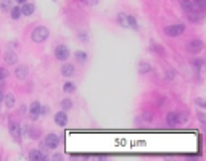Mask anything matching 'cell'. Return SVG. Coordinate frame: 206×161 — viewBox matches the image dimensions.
<instances>
[{"label":"cell","mask_w":206,"mask_h":161,"mask_svg":"<svg viewBox=\"0 0 206 161\" xmlns=\"http://www.w3.org/2000/svg\"><path fill=\"white\" fill-rule=\"evenodd\" d=\"M74 73H76L74 64H71V63H66V61H64V64L61 66V74H63L64 77H71V76H74Z\"/></svg>","instance_id":"cell-12"},{"label":"cell","mask_w":206,"mask_h":161,"mask_svg":"<svg viewBox=\"0 0 206 161\" xmlns=\"http://www.w3.org/2000/svg\"><path fill=\"white\" fill-rule=\"evenodd\" d=\"M197 105H198V106H201V108H206V103H204L201 98H197Z\"/></svg>","instance_id":"cell-31"},{"label":"cell","mask_w":206,"mask_h":161,"mask_svg":"<svg viewBox=\"0 0 206 161\" xmlns=\"http://www.w3.org/2000/svg\"><path fill=\"white\" fill-rule=\"evenodd\" d=\"M48 36H50V31H48L47 26H36V28L32 29V32H31V39H32L34 44L45 42V40L48 39Z\"/></svg>","instance_id":"cell-1"},{"label":"cell","mask_w":206,"mask_h":161,"mask_svg":"<svg viewBox=\"0 0 206 161\" xmlns=\"http://www.w3.org/2000/svg\"><path fill=\"white\" fill-rule=\"evenodd\" d=\"M15 2H16V3H18V5H23V3H24V2H27V0H15Z\"/></svg>","instance_id":"cell-35"},{"label":"cell","mask_w":206,"mask_h":161,"mask_svg":"<svg viewBox=\"0 0 206 161\" xmlns=\"http://www.w3.org/2000/svg\"><path fill=\"white\" fill-rule=\"evenodd\" d=\"M179 3H181V7H182V10L187 13H193L197 8H195V3H193V0H179Z\"/></svg>","instance_id":"cell-11"},{"label":"cell","mask_w":206,"mask_h":161,"mask_svg":"<svg viewBox=\"0 0 206 161\" xmlns=\"http://www.w3.org/2000/svg\"><path fill=\"white\" fill-rule=\"evenodd\" d=\"M21 7V15H24V16H31L32 13L36 11V5L34 3H29V2H24L23 5H19Z\"/></svg>","instance_id":"cell-13"},{"label":"cell","mask_w":206,"mask_h":161,"mask_svg":"<svg viewBox=\"0 0 206 161\" xmlns=\"http://www.w3.org/2000/svg\"><path fill=\"white\" fill-rule=\"evenodd\" d=\"M53 121H55V124H57V126L64 127V126L68 124V113H66L64 110L57 111V113H55V116H53Z\"/></svg>","instance_id":"cell-8"},{"label":"cell","mask_w":206,"mask_h":161,"mask_svg":"<svg viewBox=\"0 0 206 161\" xmlns=\"http://www.w3.org/2000/svg\"><path fill=\"white\" fill-rule=\"evenodd\" d=\"M10 15H11V19H15V21H18L23 15H21V7L19 5H16V7H11L10 8Z\"/></svg>","instance_id":"cell-16"},{"label":"cell","mask_w":206,"mask_h":161,"mask_svg":"<svg viewBox=\"0 0 206 161\" xmlns=\"http://www.w3.org/2000/svg\"><path fill=\"white\" fill-rule=\"evenodd\" d=\"M3 102H5V106L8 110H11L13 106L16 105V97L15 93H7V95H3Z\"/></svg>","instance_id":"cell-15"},{"label":"cell","mask_w":206,"mask_h":161,"mask_svg":"<svg viewBox=\"0 0 206 161\" xmlns=\"http://www.w3.org/2000/svg\"><path fill=\"white\" fill-rule=\"evenodd\" d=\"M116 21L119 26H122V28H129V23H127V15L126 13H119V15L116 16Z\"/></svg>","instance_id":"cell-17"},{"label":"cell","mask_w":206,"mask_h":161,"mask_svg":"<svg viewBox=\"0 0 206 161\" xmlns=\"http://www.w3.org/2000/svg\"><path fill=\"white\" fill-rule=\"evenodd\" d=\"M203 64H204L203 58H193V60H192V68H193V71H197V73L201 71Z\"/></svg>","instance_id":"cell-19"},{"label":"cell","mask_w":206,"mask_h":161,"mask_svg":"<svg viewBox=\"0 0 206 161\" xmlns=\"http://www.w3.org/2000/svg\"><path fill=\"white\" fill-rule=\"evenodd\" d=\"M3 61L7 64H16L18 63V55L13 50H8V52L3 53Z\"/></svg>","instance_id":"cell-10"},{"label":"cell","mask_w":206,"mask_h":161,"mask_svg":"<svg viewBox=\"0 0 206 161\" xmlns=\"http://www.w3.org/2000/svg\"><path fill=\"white\" fill-rule=\"evenodd\" d=\"M74 57H76L77 63H86V61H87V58H89V55H87V53H86L84 50H76Z\"/></svg>","instance_id":"cell-18"},{"label":"cell","mask_w":206,"mask_h":161,"mask_svg":"<svg viewBox=\"0 0 206 161\" xmlns=\"http://www.w3.org/2000/svg\"><path fill=\"white\" fill-rule=\"evenodd\" d=\"M63 92H64V93H74V92H76V84L71 82V80L64 82V84H63Z\"/></svg>","instance_id":"cell-21"},{"label":"cell","mask_w":206,"mask_h":161,"mask_svg":"<svg viewBox=\"0 0 206 161\" xmlns=\"http://www.w3.org/2000/svg\"><path fill=\"white\" fill-rule=\"evenodd\" d=\"M45 147L48 150H57L58 145H60V137L57 136V134H48V136H45V140H44Z\"/></svg>","instance_id":"cell-5"},{"label":"cell","mask_w":206,"mask_h":161,"mask_svg":"<svg viewBox=\"0 0 206 161\" xmlns=\"http://www.w3.org/2000/svg\"><path fill=\"white\" fill-rule=\"evenodd\" d=\"M143 116H145V119H147V121H152V119H153V118H152V114H148V113H145Z\"/></svg>","instance_id":"cell-33"},{"label":"cell","mask_w":206,"mask_h":161,"mask_svg":"<svg viewBox=\"0 0 206 161\" xmlns=\"http://www.w3.org/2000/svg\"><path fill=\"white\" fill-rule=\"evenodd\" d=\"M193 3H195V8H198V10H204L206 0H193Z\"/></svg>","instance_id":"cell-27"},{"label":"cell","mask_w":206,"mask_h":161,"mask_svg":"<svg viewBox=\"0 0 206 161\" xmlns=\"http://www.w3.org/2000/svg\"><path fill=\"white\" fill-rule=\"evenodd\" d=\"M152 50H153V52H156V53H159L161 57L166 55V52H164V48H163L159 44H153V45H152Z\"/></svg>","instance_id":"cell-26"},{"label":"cell","mask_w":206,"mask_h":161,"mask_svg":"<svg viewBox=\"0 0 206 161\" xmlns=\"http://www.w3.org/2000/svg\"><path fill=\"white\" fill-rule=\"evenodd\" d=\"M40 105L37 100L36 102H32L31 105H29V108H27V113H29V118H31V121H37L39 119V116H40Z\"/></svg>","instance_id":"cell-6"},{"label":"cell","mask_w":206,"mask_h":161,"mask_svg":"<svg viewBox=\"0 0 206 161\" xmlns=\"http://www.w3.org/2000/svg\"><path fill=\"white\" fill-rule=\"evenodd\" d=\"M8 132H10L11 139L15 140L16 143L21 142V127H19V123H16V121H10V124H8Z\"/></svg>","instance_id":"cell-4"},{"label":"cell","mask_w":206,"mask_h":161,"mask_svg":"<svg viewBox=\"0 0 206 161\" xmlns=\"http://www.w3.org/2000/svg\"><path fill=\"white\" fill-rule=\"evenodd\" d=\"M166 123H168V126H175L177 124V118H175L174 111H171V113L166 114Z\"/></svg>","instance_id":"cell-23"},{"label":"cell","mask_w":206,"mask_h":161,"mask_svg":"<svg viewBox=\"0 0 206 161\" xmlns=\"http://www.w3.org/2000/svg\"><path fill=\"white\" fill-rule=\"evenodd\" d=\"M164 76H166V79H172V77H174L172 69H166V74H164Z\"/></svg>","instance_id":"cell-30"},{"label":"cell","mask_w":206,"mask_h":161,"mask_svg":"<svg viewBox=\"0 0 206 161\" xmlns=\"http://www.w3.org/2000/svg\"><path fill=\"white\" fill-rule=\"evenodd\" d=\"M2 102H3V92L0 90V103H2Z\"/></svg>","instance_id":"cell-36"},{"label":"cell","mask_w":206,"mask_h":161,"mask_svg":"<svg viewBox=\"0 0 206 161\" xmlns=\"http://www.w3.org/2000/svg\"><path fill=\"white\" fill-rule=\"evenodd\" d=\"M11 7H13L11 0H2V2H0V8H2V11H10Z\"/></svg>","instance_id":"cell-25"},{"label":"cell","mask_w":206,"mask_h":161,"mask_svg":"<svg viewBox=\"0 0 206 161\" xmlns=\"http://www.w3.org/2000/svg\"><path fill=\"white\" fill-rule=\"evenodd\" d=\"M8 77V71L5 68H0V80H5Z\"/></svg>","instance_id":"cell-28"},{"label":"cell","mask_w":206,"mask_h":161,"mask_svg":"<svg viewBox=\"0 0 206 161\" xmlns=\"http://www.w3.org/2000/svg\"><path fill=\"white\" fill-rule=\"evenodd\" d=\"M198 119L201 121V124H204V121H206V118H204V114H203V113H198Z\"/></svg>","instance_id":"cell-32"},{"label":"cell","mask_w":206,"mask_h":161,"mask_svg":"<svg viewBox=\"0 0 206 161\" xmlns=\"http://www.w3.org/2000/svg\"><path fill=\"white\" fill-rule=\"evenodd\" d=\"M203 47H204V44H203V40H200V39H195V40H190V42L187 44V50L190 52V53H200L201 50H203Z\"/></svg>","instance_id":"cell-7"},{"label":"cell","mask_w":206,"mask_h":161,"mask_svg":"<svg viewBox=\"0 0 206 161\" xmlns=\"http://www.w3.org/2000/svg\"><path fill=\"white\" fill-rule=\"evenodd\" d=\"M29 159H31V161H44V159H48V156H47L42 150L34 148V150L29 152Z\"/></svg>","instance_id":"cell-9"},{"label":"cell","mask_w":206,"mask_h":161,"mask_svg":"<svg viewBox=\"0 0 206 161\" xmlns=\"http://www.w3.org/2000/svg\"><path fill=\"white\" fill-rule=\"evenodd\" d=\"M79 39H81V40H84V42H87V40H89L90 37H89V34H87V32H81V34H79Z\"/></svg>","instance_id":"cell-29"},{"label":"cell","mask_w":206,"mask_h":161,"mask_svg":"<svg viewBox=\"0 0 206 161\" xmlns=\"http://www.w3.org/2000/svg\"><path fill=\"white\" fill-rule=\"evenodd\" d=\"M97 2L98 0H90V5H97Z\"/></svg>","instance_id":"cell-37"},{"label":"cell","mask_w":206,"mask_h":161,"mask_svg":"<svg viewBox=\"0 0 206 161\" xmlns=\"http://www.w3.org/2000/svg\"><path fill=\"white\" fill-rule=\"evenodd\" d=\"M127 23H129V28L134 31H139V24H137V19L132 15H127Z\"/></svg>","instance_id":"cell-24"},{"label":"cell","mask_w":206,"mask_h":161,"mask_svg":"<svg viewBox=\"0 0 206 161\" xmlns=\"http://www.w3.org/2000/svg\"><path fill=\"white\" fill-rule=\"evenodd\" d=\"M70 55H71V52H70V48H68V45L58 44L57 47H55V58H57L58 61H63V63L68 61Z\"/></svg>","instance_id":"cell-3"},{"label":"cell","mask_w":206,"mask_h":161,"mask_svg":"<svg viewBox=\"0 0 206 161\" xmlns=\"http://www.w3.org/2000/svg\"><path fill=\"white\" fill-rule=\"evenodd\" d=\"M71 108H73V100H71V98H68V97L63 98V100H61V110L70 111Z\"/></svg>","instance_id":"cell-22"},{"label":"cell","mask_w":206,"mask_h":161,"mask_svg":"<svg viewBox=\"0 0 206 161\" xmlns=\"http://www.w3.org/2000/svg\"><path fill=\"white\" fill-rule=\"evenodd\" d=\"M15 76H16L19 80H26L27 76H29V69H27V66H16Z\"/></svg>","instance_id":"cell-14"},{"label":"cell","mask_w":206,"mask_h":161,"mask_svg":"<svg viewBox=\"0 0 206 161\" xmlns=\"http://www.w3.org/2000/svg\"><path fill=\"white\" fill-rule=\"evenodd\" d=\"M185 32V24L179 23V24H172V26H166L164 28V34L168 37H179Z\"/></svg>","instance_id":"cell-2"},{"label":"cell","mask_w":206,"mask_h":161,"mask_svg":"<svg viewBox=\"0 0 206 161\" xmlns=\"http://www.w3.org/2000/svg\"><path fill=\"white\" fill-rule=\"evenodd\" d=\"M61 158H63V156H61L60 153H57V155H53V159H61Z\"/></svg>","instance_id":"cell-34"},{"label":"cell","mask_w":206,"mask_h":161,"mask_svg":"<svg viewBox=\"0 0 206 161\" xmlns=\"http://www.w3.org/2000/svg\"><path fill=\"white\" fill-rule=\"evenodd\" d=\"M150 71H152V64H150V63H147V61H140L139 63V73L140 74H147Z\"/></svg>","instance_id":"cell-20"}]
</instances>
